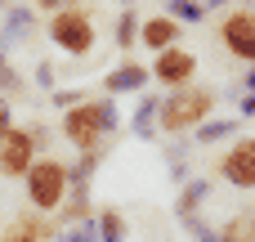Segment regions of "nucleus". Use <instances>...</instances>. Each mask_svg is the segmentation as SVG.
Here are the masks:
<instances>
[{
	"instance_id": "9",
	"label": "nucleus",
	"mask_w": 255,
	"mask_h": 242,
	"mask_svg": "<svg viewBox=\"0 0 255 242\" xmlns=\"http://www.w3.org/2000/svg\"><path fill=\"white\" fill-rule=\"evenodd\" d=\"M179 36H184V22H179V18H170V13H148V18H143V31H139V45H148L152 54H161V49L179 45Z\"/></svg>"
},
{
	"instance_id": "18",
	"label": "nucleus",
	"mask_w": 255,
	"mask_h": 242,
	"mask_svg": "<svg viewBox=\"0 0 255 242\" xmlns=\"http://www.w3.org/2000/svg\"><path fill=\"white\" fill-rule=\"evenodd\" d=\"M220 242H255V211H238L220 225Z\"/></svg>"
},
{
	"instance_id": "3",
	"label": "nucleus",
	"mask_w": 255,
	"mask_h": 242,
	"mask_svg": "<svg viewBox=\"0 0 255 242\" xmlns=\"http://www.w3.org/2000/svg\"><path fill=\"white\" fill-rule=\"evenodd\" d=\"M72 189V166L58 157H36L27 171V202L31 211H58Z\"/></svg>"
},
{
	"instance_id": "2",
	"label": "nucleus",
	"mask_w": 255,
	"mask_h": 242,
	"mask_svg": "<svg viewBox=\"0 0 255 242\" xmlns=\"http://www.w3.org/2000/svg\"><path fill=\"white\" fill-rule=\"evenodd\" d=\"M215 90L211 85H179V90H170L166 99H161V112H157V130H166V135H188V130H197L206 117H215Z\"/></svg>"
},
{
	"instance_id": "15",
	"label": "nucleus",
	"mask_w": 255,
	"mask_h": 242,
	"mask_svg": "<svg viewBox=\"0 0 255 242\" xmlns=\"http://www.w3.org/2000/svg\"><path fill=\"white\" fill-rule=\"evenodd\" d=\"M157 112H161V99H157V94H143L139 108H134V117H130V130H134L139 139H152V130H157Z\"/></svg>"
},
{
	"instance_id": "13",
	"label": "nucleus",
	"mask_w": 255,
	"mask_h": 242,
	"mask_svg": "<svg viewBox=\"0 0 255 242\" xmlns=\"http://www.w3.org/2000/svg\"><path fill=\"white\" fill-rule=\"evenodd\" d=\"M211 198V184L206 180H188L184 189H179V198H175V216L179 220H193V216H202V202Z\"/></svg>"
},
{
	"instance_id": "6",
	"label": "nucleus",
	"mask_w": 255,
	"mask_h": 242,
	"mask_svg": "<svg viewBox=\"0 0 255 242\" xmlns=\"http://www.w3.org/2000/svg\"><path fill=\"white\" fill-rule=\"evenodd\" d=\"M193 76H197V58H193L184 45H170V49H161V54L152 58V81L166 85V90H179V85H188Z\"/></svg>"
},
{
	"instance_id": "4",
	"label": "nucleus",
	"mask_w": 255,
	"mask_h": 242,
	"mask_svg": "<svg viewBox=\"0 0 255 242\" xmlns=\"http://www.w3.org/2000/svg\"><path fill=\"white\" fill-rule=\"evenodd\" d=\"M49 40L63 49V54H72V58H85L90 49H94V13L90 9H76V4H67V9H54V18H49Z\"/></svg>"
},
{
	"instance_id": "1",
	"label": "nucleus",
	"mask_w": 255,
	"mask_h": 242,
	"mask_svg": "<svg viewBox=\"0 0 255 242\" xmlns=\"http://www.w3.org/2000/svg\"><path fill=\"white\" fill-rule=\"evenodd\" d=\"M63 139L85 153V148H108V139L121 130V112H117V94H103V99H81L76 108H63V121H58Z\"/></svg>"
},
{
	"instance_id": "27",
	"label": "nucleus",
	"mask_w": 255,
	"mask_h": 242,
	"mask_svg": "<svg viewBox=\"0 0 255 242\" xmlns=\"http://www.w3.org/2000/svg\"><path fill=\"white\" fill-rule=\"evenodd\" d=\"M242 90H255V63H247V72H242Z\"/></svg>"
},
{
	"instance_id": "12",
	"label": "nucleus",
	"mask_w": 255,
	"mask_h": 242,
	"mask_svg": "<svg viewBox=\"0 0 255 242\" xmlns=\"http://www.w3.org/2000/svg\"><path fill=\"white\" fill-rule=\"evenodd\" d=\"M54 234V225H45L40 216H18L4 234H0V242H45Z\"/></svg>"
},
{
	"instance_id": "30",
	"label": "nucleus",
	"mask_w": 255,
	"mask_h": 242,
	"mask_svg": "<svg viewBox=\"0 0 255 242\" xmlns=\"http://www.w3.org/2000/svg\"><path fill=\"white\" fill-rule=\"evenodd\" d=\"M4 4H9V0H0V9H4Z\"/></svg>"
},
{
	"instance_id": "7",
	"label": "nucleus",
	"mask_w": 255,
	"mask_h": 242,
	"mask_svg": "<svg viewBox=\"0 0 255 242\" xmlns=\"http://www.w3.org/2000/svg\"><path fill=\"white\" fill-rule=\"evenodd\" d=\"M220 40L233 58L242 63H255V13L251 9H233L224 22H220Z\"/></svg>"
},
{
	"instance_id": "14",
	"label": "nucleus",
	"mask_w": 255,
	"mask_h": 242,
	"mask_svg": "<svg viewBox=\"0 0 255 242\" xmlns=\"http://www.w3.org/2000/svg\"><path fill=\"white\" fill-rule=\"evenodd\" d=\"M54 238L58 242H99V211L94 216H81V220H58L54 225Z\"/></svg>"
},
{
	"instance_id": "16",
	"label": "nucleus",
	"mask_w": 255,
	"mask_h": 242,
	"mask_svg": "<svg viewBox=\"0 0 255 242\" xmlns=\"http://www.w3.org/2000/svg\"><path fill=\"white\" fill-rule=\"evenodd\" d=\"M139 31H143V18H139V9L126 4V9L117 13V27H112L117 45H121V49H134V45H139Z\"/></svg>"
},
{
	"instance_id": "24",
	"label": "nucleus",
	"mask_w": 255,
	"mask_h": 242,
	"mask_svg": "<svg viewBox=\"0 0 255 242\" xmlns=\"http://www.w3.org/2000/svg\"><path fill=\"white\" fill-rule=\"evenodd\" d=\"M9 126H13V103H9V94H0V139L9 135Z\"/></svg>"
},
{
	"instance_id": "20",
	"label": "nucleus",
	"mask_w": 255,
	"mask_h": 242,
	"mask_svg": "<svg viewBox=\"0 0 255 242\" xmlns=\"http://www.w3.org/2000/svg\"><path fill=\"white\" fill-rule=\"evenodd\" d=\"M166 13H170V18H179V22L188 27V22H202L211 9H206V0H166Z\"/></svg>"
},
{
	"instance_id": "19",
	"label": "nucleus",
	"mask_w": 255,
	"mask_h": 242,
	"mask_svg": "<svg viewBox=\"0 0 255 242\" xmlns=\"http://www.w3.org/2000/svg\"><path fill=\"white\" fill-rule=\"evenodd\" d=\"M99 242H126V216L117 207L99 211Z\"/></svg>"
},
{
	"instance_id": "5",
	"label": "nucleus",
	"mask_w": 255,
	"mask_h": 242,
	"mask_svg": "<svg viewBox=\"0 0 255 242\" xmlns=\"http://www.w3.org/2000/svg\"><path fill=\"white\" fill-rule=\"evenodd\" d=\"M36 157H40V148H36L31 130L27 126H9V135L0 139V175L4 180H27Z\"/></svg>"
},
{
	"instance_id": "17",
	"label": "nucleus",
	"mask_w": 255,
	"mask_h": 242,
	"mask_svg": "<svg viewBox=\"0 0 255 242\" xmlns=\"http://www.w3.org/2000/svg\"><path fill=\"white\" fill-rule=\"evenodd\" d=\"M238 117H206L202 126H197V144H220V139H233L238 135Z\"/></svg>"
},
{
	"instance_id": "25",
	"label": "nucleus",
	"mask_w": 255,
	"mask_h": 242,
	"mask_svg": "<svg viewBox=\"0 0 255 242\" xmlns=\"http://www.w3.org/2000/svg\"><path fill=\"white\" fill-rule=\"evenodd\" d=\"M238 112H242L247 121H255V90H242V94H238Z\"/></svg>"
},
{
	"instance_id": "8",
	"label": "nucleus",
	"mask_w": 255,
	"mask_h": 242,
	"mask_svg": "<svg viewBox=\"0 0 255 242\" xmlns=\"http://www.w3.org/2000/svg\"><path fill=\"white\" fill-rule=\"evenodd\" d=\"M220 175L233 189H255V135L233 139V148L220 157Z\"/></svg>"
},
{
	"instance_id": "11",
	"label": "nucleus",
	"mask_w": 255,
	"mask_h": 242,
	"mask_svg": "<svg viewBox=\"0 0 255 242\" xmlns=\"http://www.w3.org/2000/svg\"><path fill=\"white\" fill-rule=\"evenodd\" d=\"M36 27V4H4V45H22Z\"/></svg>"
},
{
	"instance_id": "28",
	"label": "nucleus",
	"mask_w": 255,
	"mask_h": 242,
	"mask_svg": "<svg viewBox=\"0 0 255 242\" xmlns=\"http://www.w3.org/2000/svg\"><path fill=\"white\" fill-rule=\"evenodd\" d=\"M220 4H229V0H206V9H220Z\"/></svg>"
},
{
	"instance_id": "26",
	"label": "nucleus",
	"mask_w": 255,
	"mask_h": 242,
	"mask_svg": "<svg viewBox=\"0 0 255 242\" xmlns=\"http://www.w3.org/2000/svg\"><path fill=\"white\" fill-rule=\"evenodd\" d=\"M27 130H31V139H36V148H45V144H49V126H45V121H31Z\"/></svg>"
},
{
	"instance_id": "21",
	"label": "nucleus",
	"mask_w": 255,
	"mask_h": 242,
	"mask_svg": "<svg viewBox=\"0 0 255 242\" xmlns=\"http://www.w3.org/2000/svg\"><path fill=\"white\" fill-rule=\"evenodd\" d=\"M4 40V36H0ZM0 94H9V99H18V94H27V81L13 72V63L4 58V45H0Z\"/></svg>"
},
{
	"instance_id": "29",
	"label": "nucleus",
	"mask_w": 255,
	"mask_h": 242,
	"mask_svg": "<svg viewBox=\"0 0 255 242\" xmlns=\"http://www.w3.org/2000/svg\"><path fill=\"white\" fill-rule=\"evenodd\" d=\"M58 4H63V9H67V4H76V0H58Z\"/></svg>"
},
{
	"instance_id": "23",
	"label": "nucleus",
	"mask_w": 255,
	"mask_h": 242,
	"mask_svg": "<svg viewBox=\"0 0 255 242\" xmlns=\"http://www.w3.org/2000/svg\"><path fill=\"white\" fill-rule=\"evenodd\" d=\"M81 99H85L81 90H54V108H58V112H63V108H76Z\"/></svg>"
},
{
	"instance_id": "10",
	"label": "nucleus",
	"mask_w": 255,
	"mask_h": 242,
	"mask_svg": "<svg viewBox=\"0 0 255 242\" xmlns=\"http://www.w3.org/2000/svg\"><path fill=\"white\" fill-rule=\"evenodd\" d=\"M148 81H152V67H143V63H121V67H112V72L103 76V90H108V94H139V90H148Z\"/></svg>"
},
{
	"instance_id": "22",
	"label": "nucleus",
	"mask_w": 255,
	"mask_h": 242,
	"mask_svg": "<svg viewBox=\"0 0 255 242\" xmlns=\"http://www.w3.org/2000/svg\"><path fill=\"white\" fill-rule=\"evenodd\" d=\"M54 81H58V76H54V67H49V63H36V85H40V90H49V94H54V90H58V85H54Z\"/></svg>"
}]
</instances>
